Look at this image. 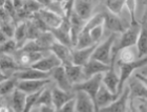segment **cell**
Returning a JSON list of instances; mask_svg holds the SVG:
<instances>
[{"label":"cell","mask_w":147,"mask_h":112,"mask_svg":"<svg viewBox=\"0 0 147 112\" xmlns=\"http://www.w3.org/2000/svg\"><path fill=\"white\" fill-rule=\"evenodd\" d=\"M141 26L138 23L136 25H129L128 27L126 28V30L121 35L118 43H116L113 47V54L111 56H116L118 54L122 52L123 49L125 48H130L132 46L137 45L138 42V38L141 32Z\"/></svg>","instance_id":"6da1fadb"},{"label":"cell","mask_w":147,"mask_h":112,"mask_svg":"<svg viewBox=\"0 0 147 112\" xmlns=\"http://www.w3.org/2000/svg\"><path fill=\"white\" fill-rule=\"evenodd\" d=\"M103 74H97V76H92L90 79L85 80L83 82L76 84L73 86V92H77V91H83L92 97V100L94 101L96 106V102H97V95L100 90V88L102 86V80H103ZM97 110V109H96Z\"/></svg>","instance_id":"7a4b0ae2"},{"label":"cell","mask_w":147,"mask_h":112,"mask_svg":"<svg viewBox=\"0 0 147 112\" xmlns=\"http://www.w3.org/2000/svg\"><path fill=\"white\" fill-rule=\"evenodd\" d=\"M117 42V34H111L107 39L101 44H98L96 48L92 58L94 60H97L106 65H110L111 63V54H113V47Z\"/></svg>","instance_id":"3957f363"},{"label":"cell","mask_w":147,"mask_h":112,"mask_svg":"<svg viewBox=\"0 0 147 112\" xmlns=\"http://www.w3.org/2000/svg\"><path fill=\"white\" fill-rule=\"evenodd\" d=\"M118 65L120 66V82L119 86H118V92L122 93L123 90H124V85L129 80L131 73L136 69L144 68L145 66H147V57L143 58V59H139V60L135 61L132 63L118 64Z\"/></svg>","instance_id":"277c9868"},{"label":"cell","mask_w":147,"mask_h":112,"mask_svg":"<svg viewBox=\"0 0 147 112\" xmlns=\"http://www.w3.org/2000/svg\"><path fill=\"white\" fill-rule=\"evenodd\" d=\"M116 58V56H111V63L109 65V70L103 74V80H102L103 85L113 93L118 92V86H119L120 82V76H118V73L115 69Z\"/></svg>","instance_id":"5b68a950"},{"label":"cell","mask_w":147,"mask_h":112,"mask_svg":"<svg viewBox=\"0 0 147 112\" xmlns=\"http://www.w3.org/2000/svg\"><path fill=\"white\" fill-rule=\"evenodd\" d=\"M121 94L122 93H120V92H116V93L111 92L102 83V86L98 92V95H97V102H96L97 112L100 111V109H102V108L109 106L110 104H113V102H116Z\"/></svg>","instance_id":"8992f818"},{"label":"cell","mask_w":147,"mask_h":112,"mask_svg":"<svg viewBox=\"0 0 147 112\" xmlns=\"http://www.w3.org/2000/svg\"><path fill=\"white\" fill-rule=\"evenodd\" d=\"M60 66H62V62L54 54H51L49 56L43 57L41 60L33 64L31 68L39 70V71H43V72H52L55 68Z\"/></svg>","instance_id":"52a82bcc"},{"label":"cell","mask_w":147,"mask_h":112,"mask_svg":"<svg viewBox=\"0 0 147 112\" xmlns=\"http://www.w3.org/2000/svg\"><path fill=\"white\" fill-rule=\"evenodd\" d=\"M102 15L104 18V26L113 34H123L126 30L125 26H124L122 20L120 19L119 16L110 13L107 9L102 12Z\"/></svg>","instance_id":"ba28073f"},{"label":"cell","mask_w":147,"mask_h":112,"mask_svg":"<svg viewBox=\"0 0 147 112\" xmlns=\"http://www.w3.org/2000/svg\"><path fill=\"white\" fill-rule=\"evenodd\" d=\"M51 84V79L49 80H31V81H19L17 84V89L23 91L26 94H32L39 92L45 88L46 85Z\"/></svg>","instance_id":"9c48e42d"},{"label":"cell","mask_w":147,"mask_h":112,"mask_svg":"<svg viewBox=\"0 0 147 112\" xmlns=\"http://www.w3.org/2000/svg\"><path fill=\"white\" fill-rule=\"evenodd\" d=\"M109 65L103 64L97 60L90 59L87 63L83 66V73H84V81L88 80L92 76H97V74H101L105 73L106 71L109 70Z\"/></svg>","instance_id":"30bf717a"},{"label":"cell","mask_w":147,"mask_h":112,"mask_svg":"<svg viewBox=\"0 0 147 112\" xmlns=\"http://www.w3.org/2000/svg\"><path fill=\"white\" fill-rule=\"evenodd\" d=\"M75 103H76V112H97L94 101L88 94L83 91H77Z\"/></svg>","instance_id":"8fae6325"},{"label":"cell","mask_w":147,"mask_h":112,"mask_svg":"<svg viewBox=\"0 0 147 112\" xmlns=\"http://www.w3.org/2000/svg\"><path fill=\"white\" fill-rule=\"evenodd\" d=\"M130 100V90L129 87L124 88L122 94L116 102L110 104L109 106L100 109L99 112H127V102Z\"/></svg>","instance_id":"7c38bea8"},{"label":"cell","mask_w":147,"mask_h":112,"mask_svg":"<svg viewBox=\"0 0 147 112\" xmlns=\"http://www.w3.org/2000/svg\"><path fill=\"white\" fill-rule=\"evenodd\" d=\"M53 93V106L55 110H58L64 106L68 102L75 100L76 93L75 92H67L60 89L59 87H54L52 89Z\"/></svg>","instance_id":"4fadbf2b"},{"label":"cell","mask_w":147,"mask_h":112,"mask_svg":"<svg viewBox=\"0 0 147 112\" xmlns=\"http://www.w3.org/2000/svg\"><path fill=\"white\" fill-rule=\"evenodd\" d=\"M51 76L57 84V87H59L62 90L67 91V92H73V84L69 82L63 65L55 68L51 72Z\"/></svg>","instance_id":"5bb4252c"},{"label":"cell","mask_w":147,"mask_h":112,"mask_svg":"<svg viewBox=\"0 0 147 112\" xmlns=\"http://www.w3.org/2000/svg\"><path fill=\"white\" fill-rule=\"evenodd\" d=\"M97 46H98V44H94V45L89 46L87 48L73 49V52H71L73 63L76 64V65H79V66H84L92 58V55H94Z\"/></svg>","instance_id":"9a60e30c"},{"label":"cell","mask_w":147,"mask_h":112,"mask_svg":"<svg viewBox=\"0 0 147 112\" xmlns=\"http://www.w3.org/2000/svg\"><path fill=\"white\" fill-rule=\"evenodd\" d=\"M18 81H31V80H49L51 72H43L28 67L26 69L17 71L13 74Z\"/></svg>","instance_id":"2e32d148"},{"label":"cell","mask_w":147,"mask_h":112,"mask_svg":"<svg viewBox=\"0 0 147 112\" xmlns=\"http://www.w3.org/2000/svg\"><path fill=\"white\" fill-rule=\"evenodd\" d=\"M51 52L54 54L56 57L58 58L59 60L62 62V65H65L67 63H71L73 62V59H71V52H73V49L68 46H65L61 43L55 41L54 44L51 46L49 48Z\"/></svg>","instance_id":"e0dca14e"},{"label":"cell","mask_w":147,"mask_h":112,"mask_svg":"<svg viewBox=\"0 0 147 112\" xmlns=\"http://www.w3.org/2000/svg\"><path fill=\"white\" fill-rule=\"evenodd\" d=\"M129 90H130V100L140 99L142 101H147V86L137 78L129 81Z\"/></svg>","instance_id":"ac0fdd59"},{"label":"cell","mask_w":147,"mask_h":112,"mask_svg":"<svg viewBox=\"0 0 147 112\" xmlns=\"http://www.w3.org/2000/svg\"><path fill=\"white\" fill-rule=\"evenodd\" d=\"M69 82L74 85L79 84L84 81V73H83V66H79L74 64L73 62L63 65Z\"/></svg>","instance_id":"d6986e66"},{"label":"cell","mask_w":147,"mask_h":112,"mask_svg":"<svg viewBox=\"0 0 147 112\" xmlns=\"http://www.w3.org/2000/svg\"><path fill=\"white\" fill-rule=\"evenodd\" d=\"M92 9H94V3L92 1H82V0L75 1L74 11L84 22H87L92 17Z\"/></svg>","instance_id":"ffe728a7"},{"label":"cell","mask_w":147,"mask_h":112,"mask_svg":"<svg viewBox=\"0 0 147 112\" xmlns=\"http://www.w3.org/2000/svg\"><path fill=\"white\" fill-rule=\"evenodd\" d=\"M24 69H26V68L19 65L15 58L11 57L9 55L1 54V72L2 73L7 72L14 74L17 71H21Z\"/></svg>","instance_id":"44dd1931"},{"label":"cell","mask_w":147,"mask_h":112,"mask_svg":"<svg viewBox=\"0 0 147 112\" xmlns=\"http://www.w3.org/2000/svg\"><path fill=\"white\" fill-rule=\"evenodd\" d=\"M38 14H39V16L41 17L43 21L46 23V25L49 27V30L51 28L60 27V25H61L62 21H63V18H62L61 16L57 15V14L51 12V11L44 9V7Z\"/></svg>","instance_id":"7402d4cb"},{"label":"cell","mask_w":147,"mask_h":112,"mask_svg":"<svg viewBox=\"0 0 147 112\" xmlns=\"http://www.w3.org/2000/svg\"><path fill=\"white\" fill-rule=\"evenodd\" d=\"M137 52L139 59L147 57V23L142 24L141 32L137 42Z\"/></svg>","instance_id":"603a6c76"},{"label":"cell","mask_w":147,"mask_h":112,"mask_svg":"<svg viewBox=\"0 0 147 112\" xmlns=\"http://www.w3.org/2000/svg\"><path fill=\"white\" fill-rule=\"evenodd\" d=\"M26 36H28V21H21L18 25H16L15 37H14L18 45V49L22 48L25 45V43L28 42Z\"/></svg>","instance_id":"cb8c5ba5"},{"label":"cell","mask_w":147,"mask_h":112,"mask_svg":"<svg viewBox=\"0 0 147 112\" xmlns=\"http://www.w3.org/2000/svg\"><path fill=\"white\" fill-rule=\"evenodd\" d=\"M26 93L23 91L16 89L13 92L12 97V108L15 112H23L25 107V101H26Z\"/></svg>","instance_id":"d4e9b609"},{"label":"cell","mask_w":147,"mask_h":112,"mask_svg":"<svg viewBox=\"0 0 147 112\" xmlns=\"http://www.w3.org/2000/svg\"><path fill=\"white\" fill-rule=\"evenodd\" d=\"M49 33L54 36V38H55V40L57 41V42L61 43V44H63V45L68 46V47H71V48L73 44H71V34L65 33L64 30H62L60 27L51 28V30H49Z\"/></svg>","instance_id":"484cf974"},{"label":"cell","mask_w":147,"mask_h":112,"mask_svg":"<svg viewBox=\"0 0 147 112\" xmlns=\"http://www.w3.org/2000/svg\"><path fill=\"white\" fill-rule=\"evenodd\" d=\"M137 60H139L138 52H136L130 47V48L123 49L122 52H120L119 60H118L117 64H128V63H132V62H135Z\"/></svg>","instance_id":"4316f807"},{"label":"cell","mask_w":147,"mask_h":112,"mask_svg":"<svg viewBox=\"0 0 147 112\" xmlns=\"http://www.w3.org/2000/svg\"><path fill=\"white\" fill-rule=\"evenodd\" d=\"M18 82H19L18 80L13 76L12 78H9V79L1 82V86H0V93H1V95L4 97V95L11 93V92H14L17 89Z\"/></svg>","instance_id":"83f0119b"},{"label":"cell","mask_w":147,"mask_h":112,"mask_svg":"<svg viewBox=\"0 0 147 112\" xmlns=\"http://www.w3.org/2000/svg\"><path fill=\"white\" fill-rule=\"evenodd\" d=\"M104 5L107 11L113 13L115 15L119 16L123 9L126 5V1H121V0H107L104 2Z\"/></svg>","instance_id":"f1b7e54d"},{"label":"cell","mask_w":147,"mask_h":112,"mask_svg":"<svg viewBox=\"0 0 147 112\" xmlns=\"http://www.w3.org/2000/svg\"><path fill=\"white\" fill-rule=\"evenodd\" d=\"M42 3L44 9H49L51 12L55 13L57 15L61 16L62 18L64 17V11H63V6H62L61 1H40Z\"/></svg>","instance_id":"f546056e"},{"label":"cell","mask_w":147,"mask_h":112,"mask_svg":"<svg viewBox=\"0 0 147 112\" xmlns=\"http://www.w3.org/2000/svg\"><path fill=\"white\" fill-rule=\"evenodd\" d=\"M37 106L42 107V106H49V107H54L53 106V93L52 90H49V88H44L41 91L38 102H37Z\"/></svg>","instance_id":"4dcf8cb0"},{"label":"cell","mask_w":147,"mask_h":112,"mask_svg":"<svg viewBox=\"0 0 147 112\" xmlns=\"http://www.w3.org/2000/svg\"><path fill=\"white\" fill-rule=\"evenodd\" d=\"M42 34V32L33 23L32 20H28V36H26L28 42V41H37Z\"/></svg>","instance_id":"1f68e13d"},{"label":"cell","mask_w":147,"mask_h":112,"mask_svg":"<svg viewBox=\"0 0 147 112\" xmlns=\"http://www.w3.org/2000/svg\"><path fill=\"white\" fill-rule=\"evenodd\" d=\"M41 91L36 92V93L28 94V97H26V101H25V107H24L23 112H32V109L34 108V106H37V102H38V99H39L40 94H41Z\"/></svg>","instance_id":"d6a6232c"},{"label":"cell","mask_w":147,"mask_h":112,"mask_svg":"<svg viewBox=\"0 0 147 112\" xmlns=\"http://www.w3.org/2000/svg\"><path fill=\"white\" fill-rule=\"evenodd\" d=\"M15 23L13 21H6L1 22V33H3L9 39H12L13 37H15L16 26Z\"/></svg>","instance_id":"836d02e7"},{"label":"cell","mask_w":147,"mask_h":112,"mask_svg":"<svg viewBox=\"0 0 147 112\" xmlns=\"http://www.w3.org/2000/svg\"><path fill=\"white\" fill-rule=\"evenodd\" d=\"M23 52H42L44 49L39 45L37 41H28L25 43V45L22 48L18 49Z\"/></svg>","instance_id":"e575fe53"},{"label":"cell","mask_w":147,"mask_h":112,"mask_svg":"<svg viewBox=\"0 0 147 112\" xmlns=\"http://www.w3.org/2000/svg\"><path fill=\"white\" fill-rule=\"evenodd\" d=\"M1 54H4V55H9L14 52L15 50H18V45H17V42L15 40L9 39L4 44L1 45Z\"/></svg>","instance_id":"d590c367"},{"label":"cell","mask_w":147,"mask_h":112,"mask_svg":"<svg viewBox=\"0 0 147 112\" xmlns=\"http://www.w3.org/2000/svg\"><path fill=\"white\" fill-rule=\"evenodd\" d=\"M103 30H104V24L96 26L95 28H92V30L89 32L90 38H92L94 44H99L102 36H103Z\"/></svg>","instance_id":"8d00e7d4"},{"label":"cell","mask_w":147,"mask_h":112,"mask_svg":"<svg viewBox=\"0 0 147 112\" xmlns=\"http://www.w3.org/2000/svg\"><path fill=\"white\" fill-rule=\"evenodd\" d=\"M136 6H137V1H126L125 7H127V11L130 15V25L138 24L136 20Z\"/></svg>","instance_id":"74e56055"},{"label":"cell","mask_w":147,"mask_h":112,"mask_svg":"<svg viewBox=\"0 0 147 112\" xmlns=\"http://www.w3.org/2000/svg\"><path fill=\"white\" fill-rule=\"evenodd\" d=\"M55 112H76V103L75 100L68 102L67 104H65L64 106L60 108L58 110H55Z\"/></svg>","instance_id":"f35d334b"},{"label":"cell","mask_w":147,"mask_h":112,"mask_svg":"<svg viewBox=\"0 0 147 112\" xmlns=\"http://www.w3.org/2000/svg\"><path fill=\"white\" fill-rule=\"evenodd\" d=\"M39 112H55V108H54V107H49V106H42V107H40Z\"/></svg>","instance_id":"ab89813d"},{"label":"cell","mask_w":147,"mask_h":112,"mask_svg":"<svg viewBox=\"0 0 147 112\" xmlns=\"http://www.w3.org/2000/svg\"><path fill=\"white\" fill-rule=\"evenodd\" d=\"M144 4H145V11L143 13V16H142V24H146L147 23V1H145Z\"/></svg>","instance_id":"60d3db41"},{"label":"cell","mask_w":147,"mask_h":112,"mask_svg":"<svg viewBox=\"0 0 147 112\" xmlns=\"http://www.w3.org/2000/svg\"><path fill=\"white\" fill-rule=\"evenodd\" d=\"M135 76L137 78V79H139L140 81H141L143 84H145L147 86V76H142L141 73H136L135 74Z\"/></svg>","instance_id":"b9f144b4"},{"label":"cell","mask_w":147,"mask_h":112,"mask_svg":"<svg viewBox=\"0 0 147 112\" xmlns=\"http://www.w3.org/2000/svg\"><path fill=\"white\" fill-rule=\"evenodd\" d=\"M138 111L139 112H147V105L144 103V102H142L138 107Z\"/></svg>","instance_id":"7bdbcfd3"},{"label":"cell","mask_w":147,"mask_h":112,"mask_svg":"<svg viewBox=\"0 0 147 112\" xmlns=\"http://www.w3.org/2000/svg\"><path fill=\"white\" fill-rule=\"evenodd\" d=\"M7 40H9V38H7L4 34H3V33L0 34V43H1V45H2V44H4Z\"/></svg>","instance_id":"ee69618b"},{"label":"cell","mask_w":147,"mask_h":112,"mask_svg":"<svg viewBox=\"0 0 147 112\" xmlns=\"http://www.w3.org/2000/svg\"><path fill=\"white\" fill-rule=\"evenodd\" d=\"M9 109H11V107L7 106V105H5L4 103H2L1 108H0V112H9Z\"/></svg>","instance_id":"f6af8a7d"},{"label":"cell","mask_w":147,"mask_h":112,"mask_svg":"<svg viewBox=\"0 0 147 112\" xmlns=\"http://www.w3.org/2000/svg\"><path fill=\"white\" fill-rule=\"evenodd\" d=\"M129 110H130V112H139L138 110L136 109L135 105H134V100L129 101Z\"/></svg>","instance_id":"bcb514c9"},{"label":"cell","mask_w":147,"mask_h":112,"mask_svg":"<svg viewBox=\"0 0 147 112\" xmlns=\"http://www.w3.org/2000/svg\"><path fill=\"white\" fill-rule=\"evenodd\" d=\"M142 74V76H147V66H145L144 68H142L141 69V72H140Z\"/></svg>","instance_id":"7dc6e473"},{"label":"cell","mask_w":147,"mask_h":112,"mask_svg":"<svg viewBox=\"0 0 147 112\" xmlns=\"http://www.w3.org/2000/svg\"><path fill=\"white\" fill-rule=\"evenodd\" d=\"M9 112H15V111H14V109H13L12 107H11V109H9Z\"/></svg>","instance_id":"c3c4849f"},{"label":"cell","mask_w":147,"mask_h":112,"mask_svg":"<svg viewBox=\"0 0 147 112\" xmlns=\"http://www.w3.org/2000/svg\"><path fill=\"white\" fill-rule=\"evenodd\" d=\"M142 102H144V103H145V104H146V105H147V101H142Z\"/></svg>","instance_id":"681fc988"}]
</instances>
